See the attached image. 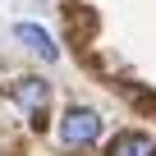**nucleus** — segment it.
Returning <instances> with one entry per match:
<instances>
[{
	"label": "nucleus",
	"mask_w": 156,
	"mask_h": 156,
	"mask_svg": "<svg viewBox=\"0 0 156 156\" xmlns=\"http://www.w3.org/2000/svg\"><path fill=\"white\" fill-rule=\"evenodd\" d=\"M9 101H14L32 124H41V119H46V106H51V83L37 78V73H23V78L9 83Z\"/></svg>",
	"instance_id": "2"
},
{
	"label": "nucleus",
	"mask_w": 156,
	"mask_h": 156,
	"mask_svg": "<svg viewBox=\"0 0 156 156\" xmlns=\"http://www.w3.org/2000/svg\"><path fill=\"white\" fill-rule=\"evenodd\" d=\"M14 37H19L28 51H37L41 60H60V46L46 37V28H37V23H19V28H14Z\"/></svg>",
	"instance_id": "4"
},
{
	"label": "nucleus",
	"mask_w": 156,
	"mask_h": 156,
	"mask_svg": "<svg viewBox=\"0 0 156 156\" xmlns=\"http://www.w3.org/2000/svg\"><path fill=\"white\" fill-rule=\"evenodd\" d=\"M106 156H156V138L151 133H115L110 138V147H106Z\"/></svg>",
	"instance_id": "3"
},
{
	"label": "nucleus",
	"mask_w": 156,
	"mask_h": 156,
	"mask_svg": "<svg viewBox=\"0 0 156 156\" xmlns=\"http://www.w3.org/2000/svg\"><path fill=\"white\" fill-rule=\"evenodd\" d=\"M101 138V115L92 106H69L60 115V142L64 147H92Z\"/></svg>",
	"instance_id": "1"
}]
</instances>
